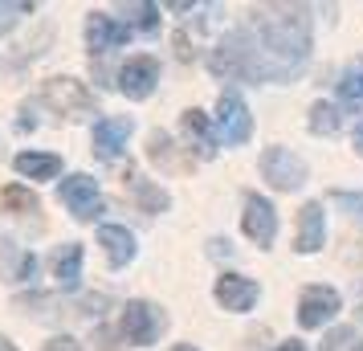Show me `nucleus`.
Instances as JSON below:
<instances>
[{
	"mask_svg": "<svg viewBox=\"0 0 363 351\" xmlns=\"http://www.w3.org/2000/svg\"><path fill=\"white\" fill-rule=\"evenodd\" d=\"M335 86H339V99H343V102H363V66L359 69H347Z\"/></svg>",
	"mask_w": 363,
	"mask_h": 351,
	"instance_id": "b1692460",
	"label": "nucleus"
},
{
	"mask_svg": "<svg viewBox=\"0 0 363 351\" xmlns=\"http://www.w3.org/2000/svg\"><path fill=\"white\" fill-rule=\"evenodd\" d=\"M355 147L363 151V118H359V127H355Z\"/></svg>",
	"mask_w": 363,
	"mask_h": 351,
	"instance_id": "7c9ffc66",
	"label": "nucleus"
},
{
	"mask_svg": "<svg viewBox=\"0 0 363 351\" xmlns=\"http://www.w3.org/2000/svg\"><path fill=\"white\" fill-rule=\"evenodd\" d=\"M147 151H151V160H155V164L172 167V172H188V167H192V160H180V155H176V143H172L164 131H151Z\"/></svg>",
	"mask_w": 363,
	"mask_h": 351,
	"instance_id": "aec40b11",
	"label": "nucleus"
},
{
	"mask_svg": "<svg viewBox=\"0 0 363 351\" xmlns=\"http://www.w3.org/2000/svg\"><path fill=\"white\" fill-rule=\"evenodd\" d=\"M172 351H196V347H188V343H180V347H172Z\"/></svg>",
	"mask_w": 363,
	"mask_h": 351,
	"instance_id": "2f4dec72",
	"label": "nucleus"
},
{
	"mask_svg": "<svg viewBox=\"0 0 363 351\" xmlns=\"http://www.w3.org/2000/svg\"><path fill=\"white\" fill-rule=\"evenodd\" d=\"M0 204H4V213H13V217H25V213H37V208H41L37 196L25 184H9L0 192Z\"/></svg>",
	"mask_w": 363,
	"mask_h": 351,
	"instance_id": "412c9836",
	"label": "nucleus"
},
{
	"mask_svg": "<svg viewBox=\"0 0 363 351\" xmlns=\"http://www.w3.org/2000/svg\"><path fill=\"white\" fill-rule=\"evenodd\" d=\"M213 294L225 311L241 315V311H249V306L257 302V282H253V278H241V274H225V278H216Z\"/></svg>",
	"mask_w": 363,
	"mask_h": 351,
	"instance_id": "9d476101",
	"label": "nucleus"
},
{
	"mask_svg": "<svg viewBox=\"0 0 363 351\" xmlns=\"http://www.w3.org/2000/svg\"><path fill=\"white\" fill-rule=\"evenodd\" d=\"M41 99H45V106H53L57 115H66V118L94 111V94L78 78H50V82L41 86Z\"/></svg>",
	"mask_w": 363,
	"mask_h": 351,
	"instance_id": "20e7f679",
	"label": "nucleus"
},
{
	"mask_svg": "<svg viewBox=\"0 0 363 351\" xmlns=\"http://www.w3.org/2000/svg\"><path fill=\"white\" fill-rule=\"evenodd\" d=\"M262 176L274 188L290 192V188H302V180H306V164H302V155H294L290 147H265Z\"/></svg>",
	"mask_w": 363,
	"mask_h": 351,
	"instance_id": "39448f33",
	"label": "nucleus"
},
{
	"mask_svg": "<svg viewBox=\"0 0 363 351\" xmlns=\"http://www.w3.org/2000/svg\"><path fill=\"white\" fill-rule=\"evenodd\" d=\"M216 127H220V139H225L229 147L249 143V135H253V115H249V106H245L241 94H233V90L220 94V102H216Z\"/></svg>",
	"mask_w": 363,
	"mask_h": 351,
	"instance_id": "7ed1b4c3",
	"label": "nucleus"
},
{
	"mask_svg": "<svg viewBox=\"0 0 363 351\" xmlns=\"http://www.w3.org/2000/svg\"><path fill=\"white\" fill-rule=\"evenodd\" d=\"M57 196H62V204H66L78 221H94L102 213V192H99V184H94L86 172L66 176V180H62V188H57Z\"/></svg>",
	"mask_w": 363,
	"mask_h": 351,
	"instance_id": "423d86ee",
	"label": "nucleus"
},
{
	"mask_svg": "<svg viewBox=\"0 0 363 351\" xmlns=\"http://www.w3.org/2000/svg\"><path fill=\"white\" fill-rule=\"evenodd\" d=\"M0 266H4V278L9 282H29L37 274V257L29 250L13 245V241H0Z\"/></svg>",
	"mask_w": 363,
	"mask_h": 351,
	"instance_id": "f3484780",
	"label": "nucleus"
},
{
	"mask_svg": "<svg viewBox=\"0 0 363 351\" xmlns=\"http://www.w3.org/2000/svg\"><path fill=\"white\" fill-rule=\"evenodd\" d=\"M25 13H33V4H29V0L0 4V33H4V29H13V25H17V17H25Z\"/></svg>",
	"mask_w": 363,
	"mask_h": 351,
	"instance_id": "a878e982",
	"label": "nucleus"
},
{
	"mask_svg": "<svg viewBox=\"0 0 363 351\" xmlns=\"http://www.w3.org/2000/svg\"><path fill=\"white\" fill-rule=\"evenodd\" d=\"M53 278H57V286H62V290H74V286H78V278H82V245H74V241H69V245H62V250L53 253Z\"/></svg>",
	"mask_w": 363,
	"mask_h": 351,
	"instance_id": "a211bd4d",
	"label": "nucleus"
},
{
	"mask_svg": "<svg viewBox=\"0 0 363 351\" xmlns=\"http://www.w3.org/2000/svg\"><path fill=\"white\" fill-rule=\"evenodd\" d=\"M164 327H167V315L160 306H151V302H127L123 306V335L135 347H151Z\"/></svg>",
	"mask_w": 363,
	"mask_h": 351,
	"instance_id": "f03ea898",
	"label": "nucleus"
},
{
	"mask_svg": "<svg viewBox=\"0 0 363 351\" xmlns=\"http://www.w3.org/2000/svg\"><path fill=\"white\" fill-rule=\"evenodd\" d=\"M127 135H131V118H99L94 123V155L99 160H115L118 151L127 147Z\"/></svg>",
	"mask_w": 363,
	"mask_h": 351,
	"instance_id": "ddd939ff",
	"label": "nucleus"
},
{
	"mask_svg": "<svg viewBox=\"0 0 363 351\" xmlns=\"http://www.w3.org/2000/svg\"><path fill=\"white\" fill-rule=\"evenodd\" d=\"M21 176H29V180H53L57 172H62V155H45V151H21L17 160H13Z\"/></svg>",
	"mask_w": 363,
	"mask_h": 351,
	"instance_id": "6ab92c4d",
	"label": "nucleus"
},
{
	"mask_svg": "<svg viewBox=\"0 0 363 351\" xmlns=\"http://www.w3.org/2000/svg\"><path fill=\"white\" fill-rule=\"evenodd\" d=\"M311 131L314 135H335L339 131V111L330 102H314L311 106Z\"/></svg>",
	"mask_w": 363,
	"mask_h": 351,
	"instance_id": "4be33fe9",
	"label": "nucleus"
},
{
	"mask_svg": "<svg viewBox=\"0 0 363 351\" xmlns=\"http://www.w3.org/2000/svg\"><path fill=\"white\" fill-rule=\"evenodd\" d=\"M278 351H306V347H302V343H298V339H290V343H281Z\"/></svg>",
	"mask_w": 363,
	"mask_h": 351,
	"instance_id": "c756f323",
	"label": "nucleus"
},
{
	"mask_svg": "<svg viewBox=\"0 0 363 351\" xmlns=\"http://www.w3.org/2000/svg\"><path fill=\"white\" fill-rule=\"evenodd\" d=\"M339 315V294L330 290V286H306L302 290V299H298V323L314 331V327H323L327 318Z\"/></svg>",
	"mask_w": 363,
	"mask_h": 351,
	"instance_id": "6e6552de",
	"label": "nucleus"
},
{
	"mask_svg": "<svg viewBox=\"0 0 363 351\" xmlns=\"http://www.w3.org/2000/svg\"><path fill=\"white\" fill-rule=\"evenodd\" d=\"M323 237H327V217H323V204L311 201L302 204V213H298V253H318L323 250Z\"/></svg>",
	"mask_w": 363,
	"mask_h": 351,
	"instance_id": "4468645a",
	"label": "nucleus"
},
{
	"mask_svg": "<svg viewBox=\"0 0 363 351\" xmlns=\"http://www.w3.org/2000/svg\"><path fill=\"white\" fill-rule=\"evenodd\" d=\"M155 82H160V62L155 57H131L127 66L118 69V90L127 94V99H147L151 90H155Z\"/></svg>",
	"mask_w": 363,
	"mask_h": 351,
	"instance_id": "1a4fd4ad",
	"label": "nucleus"
},
{
	"mask_svg": "<svg viewBox=\"0 0 363 351\" xmlns=\"http://www.w3.org/2000/svg\"><path fill=\"white\" fill-rule=\"evenodd\" d=\"M41 351H82V343H78V339H69V335H53Z\"/></svg>",
	"mask_w": 363,
	"mask_h": 351,
	"instance_id": "cd10ccee",
	"label": "nucleus"
},
{
	"mask_svg": "<svg viewBox=\"0 0 363 351\" xmlns=\"http://www.w3.org/2000/svg\"><path fill=\"white\" fill-rule=\"evenodd\" d=\"M123 188L135 196V204H139L143 213H164L167 204H172V196H167L164 188L151 184V180H143L135 167H127V172H123Z\"/></svg>",
	"mask_w": 363,
	"mask_h": 351,
	"instance_id": "2eb2a0df",
	"label": "nucleus"
},
{
	"mask_svg": "<svg viewBox=\"0 0 363 351\" xmlns=\"http://www.w3.org/2000/svg\"><path fill=\"white\" fill-rule=\"evenodd\" d=\"M99 245L106 250V262H111V266H127V262L135 257V237L127 233L123 225H102Z\"/></svg>",
	"mask_w": 363,
	"mask_h": 351,
	"instance_id": "dca6fc26",
	"label": "nucleus"
},
{
	"mask_svg": "<svg viewBox=\"0 0 363 351\" xmlns=\"http://www.w3.org/2000/svg\"><path fill=\"white\" fill-rule=\"evenodd\" d=\"M180 131L184 139H188V151H196L200 160H213L216 155V139H213V123H208V115L204 111H184L180 115Z\"/></svg>",
	"mask_w": 363,
	"mask_h": 351,
	"instance_id": "f8f14e48",
	"label": "nucleus"
},
{
	"mask_svg": "<svg viewBox=\"0 0 363 351\" xmlns=\"http://www.w3.org/2000/svg\"><path fill=\"white\" fill-rule=\"evenodd\" d=\"M127 37H131V25H118V21H111L106 13H90V21H86V45H90V53L115 50Z\"/></svg>",
	"mask_w": 363,
	"mask_h": 351,
	"instance_id": "9b49d317",
	"label": "nucleus"
},
{
	"mask_svg": "<svg viewBox=\"0 0 363 351\" xmlns=\"http://www.w3.org/2000/svg\"><path fill=\"white\" fill-rule=\"evenodd\" d=\"M176 53H180V62H188V57H192V50H188V37H184V33H176Z\"/></svg>",
	"mask_w": 363,
	"mask_h": 351,
	"instance_id": "c85d7f7f",
	"label": "nucleus"
},
{
	"mask_svg": "<svg viewBox=\"0 0 363 351\" xmlns=\"http://www.w3.org/2000/svg\"><path fill=\"white\" fill-rule=\"evenodd\" d=\"M311 57V17L302 4H257L249 25L229 33L213 53V74L245 82H286Z\"/></svg>",
	"mask_w": 363,
	"mask_h": 351,
	"instance_id": "f257e3e1",
	"label": "nucleus"
},
{
	"mask_svg": "<svg viewBox=\"0 0 363 351\" xmlns=\"http://www.w3.org/2000/svg\"><path fill=\"white\" fill-rule=\"evenodd\" d=\"M241 229H245L249 241H257L262 250L274 245V237H278V213H274V204L257 196V192H249L245 196V213H241Z\"/></svg>",
	"mask_w": 363,
	"mask_h": 351,
	"instance_id": "0eeeda50",
	"label": "nucleus"
},
{
	"mask_svg": "<svg viewBox=\"0 0 363 351\" xmlns=\"http://www.w3.org/2000/svg\"><path fill=\"white\" fill-rule=\"evenodd\" d=\"M127 13H131V21L143 29V33L160 29V4H127Z\"/></svg>",
	"mask_w": 363,
	"mask_h": 351,
	"instance_id": "393cba45",
	"label": "nucleus"
},
{
	"mask_svg": "<svg viewBox=\"0 0 363 351\" xmlns=\"http://www.w3.org/2000/svg\"><path fill=\"white\" fill-rule=\"evenodd\" d=\"M335 201L343 204V208H351L355 217H363V192H335Z\"/></svg>",
	"mask_w": 363,
	"mask_h": 351,
	"instance_id": "bb28decb",
	"label": "nucleus"
},
{
	"mask_svg": "<svg viewBox=\"0 0 363 351\" xmlns=\"http://www.w3.org/2000/svg\"><path fill=\"white\" fill-rule=\"evenodd\" d=\"M323 351H363V339L355 327H335V331L323 339Z\"/></svg>",
	"mask_w": 363,
	"mask_h": 351,
	"instance_id": "5701e85b",
	"label": "nucleus"
}]
</instances>
